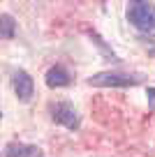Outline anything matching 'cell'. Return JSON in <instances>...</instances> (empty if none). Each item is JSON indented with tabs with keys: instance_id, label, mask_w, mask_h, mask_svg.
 I'll list each match as a JSON object with an SVG mask.
<instances>
[{
	"instance_id": "6",
	"label": "cell",
	"mask_w": 155,
	"mask_h": 157,
	"mask_svg": "<svg viewBox=\"0 0 155 157\" xmlns=\"http://www.w3.org/2000/svg\"><path fill=\"white\" fill-rule=\"evenodd\" d=\"M5 157H44L37 146H26V143H10L5 148Z\"/></svg>"
},
{
	"instance_id": "2",
	"label": "cell",
	"mask_w": 155,
	"mask_h": 157,
	"mask_svg": "<svg viewBox=\"0 0 155 157\" xmlns=\"http://www.w3.org/2000/svg\"><path fill=\"white\" fill-rule=\"evenodd\" d=\"M139 81H141V76H137V74L100 72L88 78V86H95V88H127V86H137Z\"/></svg>"
},
{
	"instance_id": "1",
	"label": "cell",
	"mask_w": 155,
	"mask_h": 157,
	"mask_svg": "<svg viewBox=\"0 0 155 157\" xmlns=\"http://www.w3.org/2000/svg\"><path fill=\"white\" fill-rule=\"evenodd\" d=\"M127 21L137 30H141V33H153L155 30V5L153 2H144V0L130 2V7H127Z\"/></svg>"
},
{
	"instance_id": "4",
	"label": "cell",
	"mask_w": 155,
	"mask_h": 157,
	"mask_svg": "<svg viewBox=\"0 0 155 157\" xmlns=\"http://www.w3.org/2000/svg\"><path fill=\"white\" fill-rule=\"evenodd\" d=\"M12 88H14L19 102H30L35 95V81L26 69H14L12 72Z\"/></svg>"
},
{
	"instance_id": "7",
	"label": "cell",
	"mask_w": 155,
	"mask_h": 157,
	"mask_svg": "<svg viewBox=\"0 0 155 157\" xmlns=\"http://www.w3.org/2000/svg\"><path fill=\"white\" fill-rule=\"evenodd\" d=\"M16 30V21L12 19V14H2L0 16V37L2 39H12Z\"/></svg>"
},
{
	"instance_id": "3",
	"label": "cell",
	"mask_w": 155,
	"mask_h": 157,
	"mask_svg": "<svg viewBox=\"0 0 155 157\" xmlns=\"http://www.w3.org/2000/svg\"><path fill=\"white\" fill-rule=\"evenodd\" d=\"M49 111H51V120L56 125H63V127L72 129V132L79 129V125H81V118H79L77 109L70 102H56V104H51Z\"/></svg>"
},
{
	"instance_id": "8",
	"label": "cell",
	"mask_w": 155,
	"mask_h": 157,
	"mask_svg": "<svg viewBox=\"0 0 155 157\" xmlns=\"http://www.w3.org/2000/svg\"><path fill=\"white\" fill-rule=\"evenodd\" d=\"M148 102H150L148 106L155 109V88H148Z\"/></svg>"
},
{
	"instance_id": "5",
	"label": "cell",
	"mask_w": 155,
	"mask_h": 157,
	"mask_svg": "<svg viewBox=\"0 0 155 157\" xmlns=\"http://www.w3.org/2000/svg\"><path fill=\"white\" fill-rule=\"evenodd\" d=\"M44 81H46L49 88H65V86L72 83V76H70V72L63 67V65H54V67L46 72Z\"/></svg>"
}]
</instances>
